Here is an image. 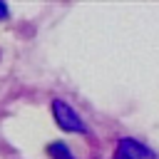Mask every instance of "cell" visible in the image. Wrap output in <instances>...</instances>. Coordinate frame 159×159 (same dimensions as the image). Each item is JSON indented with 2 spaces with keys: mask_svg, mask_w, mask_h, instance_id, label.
<instances>
[{
  "mask_svg": "<svg viewBox=\"0 0 159 159\" xmlns=\"http://www.w3.org/2000/svg\"><path fill=\"white\" fill-rule=\"evenodd\" d=\"M47 154H50L52 159H77V157L70 152V147H67L65 142H55V144H50V147H47Z\"/></svg>",
  "mask_w": 159,
  "mask_h": 159,
  "instance_id": "3957f363",
  "label": "cell"
},
{
  "mask_svg": "<svg viewBox=\"0 0 159 159\" xmlns=\"http://www.w3.org/2000/svg\"><path fill=\"white\" fill-rule=\"evenodd\" d=\"M52 114H55V122H57L60 129L87 134V124L82 122V117H80V114H77L65 99H55V102H52Z\"/></svg>",
  "mask_w": 159,
  "mask_h": 159,
  "instance_id": "6da1fadb",
  "label": "cell"
},
{
  "mask_svg": "<svg viewBox=\"0 0 159 159\" xmlns=\"http://www.w3.org/2000/svg\"><path fill=\"white\" fill-rule=\"evenodd\" d=\"M7 15H10V10H7V5H5V2H0V20H5Z\"/></svg>",
  "mask_w": 159,
  "mask_h": 159,
  "instance_id": "277c9868",
  "label": "cell"
},
{
  "mask_svg": "<svg viewBox=\"0 0 159 159\" xmlns=\"http://www.w3.org/2000/svg\"><path fill=\"white\" fill-rule=\"evenodd\" d=\"M114 159H157V154L147 144H142L132 137H124V139H119V144L114 149Z\"/></svg>",
  "mask_w": 159,
  "mask_h": 159,
  "instance_id": "7a4b0ae2",
  "label": "cell"
}]
</instances>
